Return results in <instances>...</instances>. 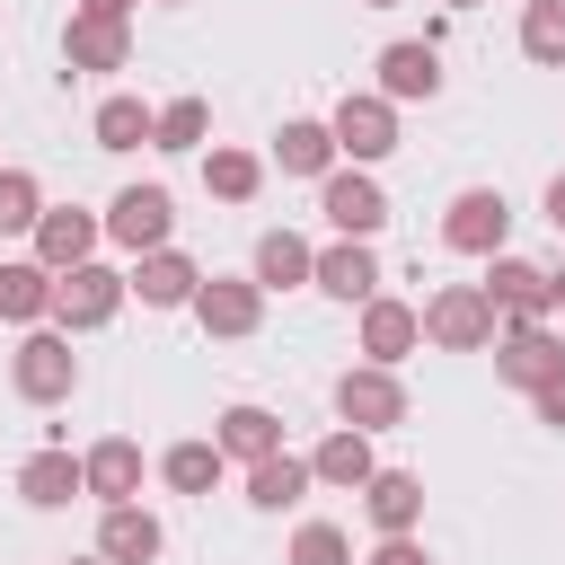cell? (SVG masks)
Instances as JSON below:
<instances>
[{
	"label": "cell",
	"instance_id": "obj_3",
	"mask_svg": "<svg viewBox=\"0 0 565 565\" xmlns=\"http://www.w3.org/2000/svg\"><path fill=\"white\" fill-rule=\"evenodd\" d=\"M9 388H18L26 406H62V397H79V353H71V335H62L53 318L18 335V353H9Z\"/></svg>",
	"mask_w": 565,
	"mask_h": 565
},
{
	"label": "cell",
	"instance_id": "obj_35",
	"mask_svg": "<svg viewBox=\"0 0 565 565\" xmlns=\"http://www.w3.org/2000/svg\"><path fill=\"white\" fill-rule=\"evenodd\" d=\"M362 565H433V547H424L415 530H397V539H380V547H371Z\"/></svg>",
	"mask_w": 565,
	"mask_h": 565
},
{
	"label": "cell",
	"instance_id": "obj_40",
	"mask_svg": "<svg viewBox=\"0 0 565 565\" xmlns=\"http://www.w3.org/2000/svg\"><path fill=\"white\" fill-rule=\"evenodd\" d=\"M71 565H106V556H71Z\"/></svg>",
	"mask_w": 565,
	"mask_h": 565
},
{
	"label": "cell",
	"instance_id": "obj_21",
	"mask_svg": "<svg viewBox=\"0 0 565 565\" xmlns=\"http://www.w3.org/2000/svg\"><path fill=\"white\" fill-rule=\"evenodd\" d=\"M79 459H88V494H97V503H141V441H132V433L88 441Z\"/></svg>",
	"mask_w": 565,
	"mask_h": 565
},
{
	"label": "cell",
	"instance_id": "obj_29",
	"mask_svg": "<svg viewBox=\"0 0 565 565\" xmlns=\"http://www.w3.org/2000/svg\"><path fill=\"white\" fill-rule=\"evenodd\" d=\"M159 477H168L177 494H212V486L230 477V450H221V441H168V450H159Z\"/></svg>",
	"mask_w": 565,
	"mask_h": 565
},
{
	"label": "cell",
	"instance_id": "obj_14",
	"mask_svg": "<svg viewBox=\"0 0 565 565\" xmlns=\"http://www.w3.org/2000/svg\"><path fill=\"white\" fill-rule=\"evenodd\" d=\"M62 62H71V71H124V62H132V18L71 9V26H62Z\"/></svg>",
	"mask_w": 565,
	"mask_h": 565
},
{
	"label": "cell",
	"instance_id": "obj_5",
	"mask_svg": "<svg viewBox=\"0 0 565 565\" xmlns=\"http://www.w3.org/2000/svg\"><path fill=\"white\" fill-rule=\"evenodd\" d=\"M327 132H335V150H344L353 168H380V159L397 150V97H380V88H344L335 115H327Z\"/></svg>",
	"mask_w": 565,
	"mask_h": 565
},
{
	"label": "cell",
	"instance_id": "obj_10",
	"mask_svg": "<svg viewBox=\"0 0 565 565\" xmlns=\"http://www.w3.org/2000/svg\"><path fill=\"white\" fill-rule=\"evenodd\" d=\"M265 282L256 274H203V291H194V327L203 335H221V344H238V335H256L265 327Z\"/></svg>",
	"mask_w": 565,
	"mask_h": 565
},
{
	"label": "cell",
	"instance_id": "obj_43",
	"mask_svg": "<svg viewBox=\"0 0 565 565\" xmlns=\"http://www.w3.org/2000/svg\"><path fill=\"white\" fill-rule=\"evenodd\" d=\"M159 9H185V0H159Z\"/></svg>",
	"mask_w": 565,
	"mask_h": 565
},
{
	"label": "cell",
	"instance_id": "obj_31",
	"mask_svg": "<svg viewBox=\"0 0 565 565\" xmlns=\"http://www.w3.org/2000/svg\"><path fill=\"white\" fill-rule=\"evenodd\" d=\"M150 150H212V106L203 97H168L150 124Z\"/></svg>",
	"mask_w": 565,
	"mask_h": 565
},
{
	"label": "cell",
	"instance_id": "obj_37",
	"mask_svg": "<svg viewBox=\"0 0 565 565\" xmlns=\"http://www.w3.org/2000/svg\"><path fill=\"white\" fill-rule=\"evenodd\" d=\"M547 221H556V230H565V168H556V177H547Z\"/></svg>",
	"mask_w": 565,
	"mask_h": 565
},
{
	"label": "cell",
	"instance_id": "obj_11",
	"mask_svg": "<svg viewBox=\"0 0 565 565\" xmlns=\"http://www.w3.org/2000/svg\"><path fill=\"white\" fill-rule=\"evenodd\" d=\"M79 494H88V459H79L71 441H44V450L18 459V503H26V512H71Z\"/></svg>",
	"mask_w": 565,
	"mask_h": 565
},
{
	"label": "cell",
	"instance_id": "obj_16",
	"mask_svg": "<svg viewBox=\"0 0 565 565\" xmlns=\"http://www.w3.org/2000/svg\"><path fill=\"white\" fill-rule=\"evenodd\" d=\"M309 291H327V300L362 309V300L380 291V256H371V238H327V247H318V274H309Z\"/></svg>",
	"mask_w": 565,
	"mask_h": 565
},
{
	"label": "cell",
	"instance_id": "obj_22",
	"mask_svg": "<svg viewBox=\"0 0 565 565\" xmlns=\"http://www.w3.org/2000/svg\"><path fill=\"white\" fill-rule=\"evenodd\" d=\"M362 512H371V530H380V539L424 530V477H415V468H380V477L362 486Z\"/></svg>",
	"mask_w": 565,
	"mask_h": 565
},
{
	"label": "cell",
	"instance_id": "obj_7",
	"mask_svg": "<svg viewBox=\"0 0 565 565\" xmlns=\"http://www.w3.org/2000/svg\"><path fill=\"white\" fill-rule=\"evenodd\" d=\"M318 212H327L335 238H380V230H388V194H380V177L353 168V159L318 177Z\"/></svg>",
	"mask_w": 565,
	"mask_h": 565
},
{
	"label": "cell",
	"instance_id": "obj_39",
	"mask_svg": "<svg viewBox=\"0 0 565 565\" xmlns=\"http://www.w3.org/2000/svg\"><path fill=\"white\" fill-rule=\"evenodd\" d=\"M547 309H565V265H556V274H547Z\"/></svg>",
	"mask_w": 565,
	"mask_h": 565
},
{
	"label": "cell",
	"instance_id": "obj_9",
	"mask_svg": "<svg viewBox=\"0 0 565 565\" xmlns=\"http://www.w3.org/2000/svg\"><path fill=\"white\" fill-rule=\"evenodd\" d=\"M168 230H177V194L168 185H124L115 203H106V247H124V256H150V247H168Z\"/></svg>",
	"mask_w": 565,
	"mask_h": 565
},
{
	"label": "cell",
	"instance_id": "obj_18",
	"mask_svg": "<svg viewBox=\"0 0 565 565\" xmlns=\"http://www.w3.org/2000/svg\"><path fill=\"white\" fill-rule=\"evenodd\" d=\"M159 547H168V530H159L150 503H106V521H97V556L106 565H159Z\"/></svg>",
	"mask_w": 565,
	"mask_h": 565
},
{
	"label": "cell",
	"instance_id": "obj_32",
	"mask_svg": "<svg viewBox=\"0 0 565 565\" xmlns=\"http://www.w3.org/2000/svg\"><path fill=\"white\" fill-rule=\"evenodd\" d=\"M521 53L539 71H565V0H521Z\"/></svg>",
	"mask_w": 565,
	"mask_h": 565
},
{
	"label": "cell",
	"instance_id": "obj_2",
	"mask_svg": "<svg viewBox=\"0 0 565 565\" xmlns=\"http://www.w3.org/2000/svg\"><path fill=\"white\" fill-rule=\"evenodd\" d=\"M494 335H503V309L486 300V282H441L424 300V344H441V353H494Z\"/></svg>",
	"mask_w": 565,
	"mask_h": 565
},
{
	"label": "cell",
	"instance_id": "obj_38",
	"mask_svg": "<svg viewBox=\"0 0 565 565\" xmlns=\"http://www.w3.org/2000/svg\"><path fill=\"white\" fill-rule=\"evenodd\" d=\"M79 9H97V18H132L141 0H79Z\"/></svg>",
	"mask_w": 565,
	"mask_h": 565
},
{
	"label": "cell",
	"instance_id": "obj_28",
	"mask_svg": "<svg viewBox=\"0 0 565 565\" xmlns=\"http://www.w3.org/2000/svg\"><path fill=\"white\" fill-rule=\"evenodd\" d=\"M150 124H159V106H141L132 88H115V97H97V115H88V132H97V150H141L150 141Z\"/></svg>",
	"mask_w": 565,
	"mask_h": 565
},
{
	"label": "cell",
	"instance_id": "obj_30",
	"mask_svg": "<svg viewBox=\"0 0 565 565\" xmlns=\"http://www.w3.org/2000/svg\"><path fill=\"white\" fill-rule=\"evenodd\" d=\"M203 185H212L221 203H256L265 159H256V150H238V141H212V150H203Z\"/></svg>",
	"mask_w": 565,
	"mask_h": 565
},
{
	"label": "cell",
	"instance_id": "obj_17",
	"mask_svg": "<svg viewBox=\"0 0 565 565\" xmlns=\"http://www.w3.org/2000/svg\"><path fill=\"white\" fill-rule=\"evenodd\" d=\"M194 291H203V265H194L185 247L132 256V300H141V309H194Z\"/></svg>",
	"mask_w": 565,
	"mask_h": 565
},
{
	"label": "cell",
	"instance_id": "obj_12",
	"mask_svg": "<svg viewBox=\"0 0 565 565\" xmlns=\"http://www.w3.org/2000/svg\"><path fill=\"white\" fill-rule=\"evenodd\" d=\"M415 344H424V309H415V300H388V291H371V300H362V318H353V353L397 371Z\"/></svg>",
	"mask_w": 565,
	"mask_h": 565
},
{
	"label": "cell",
	"instance_id": "obj_19",
	"mask_svg": "<svg viewBox=\"0 0 565 565\" xmlns=\"http://www.w3.org/2000/svg\"><path fill=\"white\" fill-rule=\"evenodd\" d=\"M309 486H318L309 450H265V459H247V503H256V512H300Z\"/></svg>",
	"mask_w": 565,
	"mask_h": 565
},
{
	"label": "cell",
	"instance_id": "obj_24",
	"mask_svg": "<svg viewBox=\"0 0 565 565\" xmlns=\"http://www.w3.org/2000/svg\"><path fill=\"white\" fill-rule=\"evenodd\" d=\"M212 441L247 468V459L282 450V415H274V406H256V397H238V406H221V415H212Z\"/></svg>",
	"mask_w": 565,
	"mask_h": 565
},
{
	"label": "cell",
	"instance_id": "obj_15",
	"mask_svg": "<svg viewBox=\"0 0 565 565\" xmlns=\"http://www.w3.org/2000/svg\"><path fill=\"white\" fill-rule=\"evenodd\" d=\"M380 97H397V106H415V97H441V44H424V35H397V44H380Z\"/></svg>",
	"mask_w": 565,
	"mask_h": 565
},
{
	"label": "cell",
	"instance_id": "obj_33",
	"mask_svg": "<svg viewBox=\"0 0 565 565\" xmlns=\"http://www.w3.org/2000/svg\"><path fill=\"white\" fill-rule=\"evenodd\" d=\"M44 221V185H35V168H0V238H26Z\"/></svg>",
	"mask_w": 565,
	"mask_h": 565
},
{
	"label": "cell",
	"instance_id": "obj_20",
	"mask_svg": "<svg viewBox=\"0 0 565 565\" xmlns=\"http://www.w3.org/2000/svg\"><path fill=\"white\" fill-rule=\"evenodd\" d=\"M309 468H318V486H335V494H362L371 477H380V450H371V433H353V424H335L318 450H309Z\"/></svg>",
	"mask_w": 565,
	"mask_h": 565
},
{
	"label": "cell",
	"instance_id": "obj_13",
	"mask_svg": "<svg viewBox=\"0 0 565 565\" xmlns=\"http://www.w3.org/2000/svg\"><path fill=\"white\" fill-rule=\"evenodd\" d=\"M26 238H35V265L71 274V265H88V256L106 247V212H79V203H44V221H35Z\"/></svg>",
	"mask_w": 565,
	"mask_h": 565
},
{
	"label": "cell",
	"instance_id": "obj_42",
	"mask_svg": "<svg viewBox=\"0 0 565 565\" xmlns=\"http://www.w3.org/2000/svg\"><path fill=\"white\" fill-rule=\"evenodd\" d=\"M441 9H477V0H441Z\"/></svg>",
	"mask_w": 565,
	"mask_h": 565
},
{
	"label": "cell",
	"instance_id": "obj_27",
	"mask_svg": "<svg viewBox=\"0 0 565 565\" xmlns=\"http://www.w3.org/2000/svg\"><path fill=\"white\" fill-rule=\"evenodd\" d=\"M247 274H256L265 291H300V282L318 274V247H309L300 230H265V238H256V265H247Z\"/></svg>",
	"mask_w": 565,
	"mask_h": 565
},
{
	"label": "cell",
	"instance_id": "obj_41",
	"mask_svg": "<svg viewBox=\"0 0 565 565\" xmlns=\"http://www.w3.org/2000/svg\"><path fill=\"white\" fill-rule=\"evenodd\" d=\"M362 9H397V0H362Z\"/></svg>",
	"mask_w": 565,
	"mask_h": 565
},
{
	"label": "cell",
	"instance_id": "obj_8",
	"mask_svg": "<svg viewBox=\"0 0 565 565\" xmlns=\"http://www.w3.org/2000/svg\"><path fill=\"white\" fill-rule=\"evenodd\" d=\"M503 238H512L503 185H459L450 212H441V247H450V256H503Z\"/></svg>",
	"mask_w": 565,
	"mask_h": 565
},
{
	"label": "cell",
	"instance_id": "obj_36",
	"mask_svg": "<svg viewBox=\"0 0 565 565\" xmlns=\"http://www.w3.org/2000/svg\"><path fill=\"white\" fill-rule=\"evenodd\" d=\"M530 406H539V424H547V433H565V371H556L547 388H530Z\"/></svg>",
	"mask_w": 565,
	"mask_h": 565
},
{
	"label": "cell",
	"instance_id": "obj_6",
	"mask_svg": "<svg viewBox=\"0 0 565 565\" xmlns=\"http://www.w3.org/2000/svg\"><path fill=\"white\" fill-rule=\"evenodd\" d=\"M556 371H565V335H556L547 318H503V335H494V380L530 397V388H547Z\"/></svg>",
	"mask_w": 565,
	"mask_h": 565
},
{
	"label": "cell",
	"instance_id": "obj_23",
	"mask_svg": "<svg viewBox=\"0 0 565 565\" xmlns=\"http://www.w3.org/2000/svg\"><path fill=\"white\" fill-rule=\"evenodd\" d=\"M486 300H494L503 318H547V274L503 247V256H486Z\"/></svg>",
	"mask_w": 565,
	"mask_h": 565
},
{
	"label": "cell",
	"instance_id": "obj_25",
	"mask_svg": "<svg viewBox=\"0 0 565 565\" xmlns=\"http://www.w3.org/2000/svg\"><path fill=\"white\" fill-rule=\"evenodd\" d=\"M0 318H9V327H44V318H53V265L0 256Z\"/></svg>",
	"mask_w": 565,
	"mask_h": 565
},
{
	"label": "cell",
	"instance_id": "obj_1",
	"mask_svg": "<svg viewBox=\"0 0 565 565\" xmlns=\"http://www.w3.org/2000/svg\"><path fill=\"white\" fill-rule=\"evenodd\" d=\"M124 300H132V274H124V265H106V256H88V265L53 274V327H62V335H97Z\"/></svg>",
	"mask_w": 565,
	"mask_h": 565
},
{
	"label": "cell",
	"instance_id": "obj_26",
	"mask_svg": "<svg viewBox=\"0 0 565 565\" xmlns=\"http://www.w3.org/2000/svg\"><path fill=\"white\" fill-rule=\"evenodd\" d=\"M274 168H282V177H327V168H344V150H335V132H327L318 115H291V124L274 132Z\"/></svg>",
	"mask_w": 565,
	"mask_h": 565
},
{
	"label": "cell",
	"instance_id": "obj_34",
	"mask_svg": "<svg viewBox=\"0 0 565 565\" xmlns=\"http://www.w3.org/2000/svg\"><path fill=\"white\" fill-rule=\"evenodd\" d=\"M282 565H353V539L335 530V521H300L291 530V556Z\"/></svg>",
	"mask_w": 565,
	"mask_h": 565
},
{
	"label": "cell",
	"instance_id": "obj_4",
	"mask_svg": "<svg viewBox=\"0 0 565 565\" xmlns=\"http://www.w3.org/2000/svg\"><path fill=\"white\" fill-rule=\"evenodd\" d=\"M335 424L353 433H397L406 424V380L388 362H344L335 371Z\"/></svg>",
	"mask_w": 565,
	"mask_h": 565
}]
</instances>
